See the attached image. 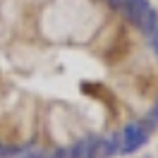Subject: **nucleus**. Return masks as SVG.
<instances>
[{
  "label": "nucleus",
  "instance_id": "1",
  "mask_svg": "<svg viewBox=\"0 0 158 158\" xmlns=\"http://www.w3.org/2000/svg\"><path fill=\"white\" fill-rule=\"evenodd\" d=\"M148 141V132L141 122H129L120 134V153H134Z\"/></svg>",
  "mask_w": 158,
  "mask_h": 158
},
{
  "label": "nucleus",
  "instance_id": "5",
  "mask_svg": "<svg viewBox=\"0 0 158 158\" xmlns=\"http://www.w3.org/2000/svg\"><path fill=\"white\" fill-rule=\"evenodd\" d=\"M46 158H67V148H58V151H50Z\"/></svg>",
  "mask_w": 158,
  "mask_h": 158
},
{
  "label": "nucleus",
  "instance_id": "2",
  "mask_svg": "<svg viewBox=\"0 0 158 158\" xmlns=\"http://www.w3.org/2000/svg\"><path fill=\"white\" fill-rule=\"evenodd\" d=\"M120 153V134H110V137L101 139V151L98 158H113Z\"/></svg>",
  "mask_w": 158,
  "mask_h": 158
},
{
  "label": "nucleus",
  "instance_id": "6",
  "mask_svg": "<svg viewBox=\"0 0 158 158\" xmlns=\"http://www.w3.org/2000/svg\"><path fill=\"white\" fill-rule=\"evenodd\" d=\"M106 2H110L113 7H120V5H122V0H106Z\"/></svg>",
  "mask_w": 158,
  "mask_h": 158
},
{
  "label": "nucleus",
  "instance_id": "4",
  "mask_svg": "<svg viewBox=\"0 0 158 158\" xmlns=\"http://www.w3.org/2000/svg\"><path fill=\"white\" fill-rule=\"evenodd\" d=\"M46 156H48V151L36 148V146H24V148H19V153H17V158H46Z\"/></svg>",
  "mask_w": 158,
  "mask_h": 158
},
{
  "label": "nucleus",
  "instance_id": "3",
  "mask_svg": "<svg viewBox=\"0 0 158 158\" xmlns=\"http://www.w3.org/2000/svg\"><path fill=\"white\" fill-rule=\"evenodd\" d=\"M137 27L144 31L146 36H153V34H156V29H158V15H156L153 10H146L144 15H141V19L137 22Z\"/></svg>",
  "mask_w": 158,
  "mask_h": 158
},
{
  "label": "nucleus",
  "instance_id": "7",
  "mask_svg": "<svg viewBox=\"0 0 158 158\" xmlns=\"http://www.w3.org/2000/svg\"><path fill=\"white\" fill-rule=\"evenodd\" d=\"M153 39H158V29H156V34H153Z\"/></svg>",
  "mask_w": 158,
  "mask_h": 158
}]
</instances>
